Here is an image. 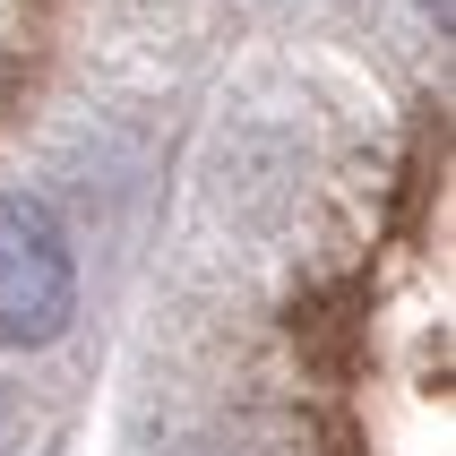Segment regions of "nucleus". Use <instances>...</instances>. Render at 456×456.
<instances>
[{"label":"nucleus","instance_id":"1","mask_svg":"<svg viewBox=\"0 0 456 456\" xmlns=\"http://www.w3.org/2000/svg\"><path fill=\"white\" fill-rule=\"evenodd\" d=\"M69 319H77V258L61 216L26 190H0V336L52 345Z\"/></svg>","mask_w":456,"mask_h":456}]
</instances>
